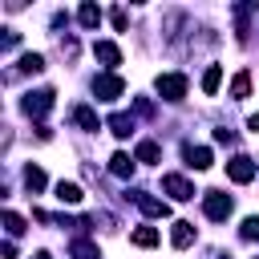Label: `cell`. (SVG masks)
<instances>
[{"mask_svg": "<svg viewBox=\"0 0 259 259\" xmlns=\"http://www.w3.org/2000/svg\"><path fill=\"white\" fill-rule=\"evenodd\" d=\"M109 20H113V28H117V32L125 28V12H121V8H113V12H109Z\"/></svg>", "mask_w": 259, "mask_h": 259, "instance_id": "d4e9b609", "label": "cell"}, {"mask_svg": "<svg viewBox=\"0 0 259 259\" xmlns=\"http://www.w3.org/2000/svg\"><path fill=\"white\" fill-rule=\"evenodd\" d=\"M69 255H73V259H97V243H89V239H73Z\"/></svg>", "mask_w": 259, "mask_h": 259, "instance_id": "2e32d148", "label": "cell"}, {"mask_svg": "<svg viewBox=\"0 0 259 259\" xmlns=\"http://www.w3.org/2000/svg\"><path fill=\"white\" fill-rule=\"evenodd\" d=\"M182 154H186V166L190 170H206L210 166V150L206 146H182Z\"/></svg>", "mask_w": 259, "mask_h": 259, "instance_id": "9c48e42d", "label": "cell"}, {"mask_svg": "<svg viewBox=\"0 0 259 259\" xmlns=\"http://www.w3.org/2000/svg\"><path fill=\"white\" fill-rule=\"evenodd\" d=\"M130 239H134V247H154V243H158V231H154V227H138Z\"/></svg>", "mask_w": 259, "mask_h": 259, "instance_id": "44dd1931", "label": "cell"}, {"mask_svg": "<svg viewBox=\"0 0 259 259\" xmlns=\"http://www.w3.org/2000/svg\"><path fill=\"white\" fill-rule=\"evenodd\" d=\"M20 69H24V73H40V69H45V57H40V53H24V57H20Z\"/></svg>", "mask_w": 259, "mask_h": 259, "instance_id": "7402d4cb", "label": "cell"}, {"mask_svg": "<svg viewBox=\"0 0 259 259\" xmlns=\"http://www.w3.org/2000/svg\"><path fill=\"white\" fill-rule=\"evenodd\" d=\"M77 20H81L85 28H97V24H101V8H97V4H81V12H77Z\"/></svg>", "mask_w": 259, "mask_h": 259, "instance_id": "e0dca14e", "label": "cell"}, {"mask_svg": "<svg viewBox=\"0 0 259 259\" xmlns=\"http://www.w3.org/2000/svg\"><path fill=\"white\" fill-rule=\"evenodd\" d=\"M57 198L69 202V206H77V202H81V186H77V182H57Z\"/></svg>", "mask_w": 259, "mask_h": 259, "instance_id": "9a60e30c", "label": "cell"}, {"mask_svg": "<svg viewBox=\"0 0 259 259\" xmlns=\"http://www.w3.org/2000/svg\"><path fill=\"white\" fill-rule=\"evenodd\" d=\"M93 93H97L101 101H113V97L125 93V81H121L117 73H101V77H93Z\"/></svg>", "mask_w": 259, "mask_h": 259, "instance_id": "6da1fadb", "label": "cell"}, {"mask_svg": "<svg viewBox=\"0 0 259 259\" xmlns=\"http://www.w3.org/2000/svg\"><path fill=\"white\" fill-rule=\"evenodd\" d=\"M247 93H251V73L243 69V73H235V81H231V97H235V101H243Z\"/></svg>", "mask_w": 259, "mask_h": 259, "instance_id": "7c38bea8", "label": "cell"}, {"mask_svg": "<svg viewBox=\"0 0 259 259\" xmlns=\"http://www.w3.org/2000/svg\"><path fill=\"white\" fill-rule=\"evenodd\" d=\"M45 182H49V178H45V170H40V166H24V186H28L32 194H36V190H45Z\"/></svg>", "mask_w": 259, "mask_h": 259, "instance_id": "5bb4252c", "label": "cell"}, {"mask_svg": "<svg viewBox=\"0 0 259 259\" xmlns=\"http://www.w3.org/2000/svg\"><path fill=\"white\" fill-rule=\"evenodd\" d=\"M73 121L85 125V130H101V121H97V113H93L89 105H77V109H73Z\"/></svg>", "mask_w": 259, "mask_h": 259, "instance_id": "4fadbf2b", "label": "cell"}, {"mask_svg": "<svg viewBox=\"0 0 259 259\" xmlns=\"http://www.w3.org/2000/svg\"><path fill=\"white\" fill-rule=\"evenodd\" d=\"M227 178H231V182H239V186H247V182L255 178V162H251L247 154L231 158V162H227Z\"/></svg>", "mask_w": 259, "mask_h": 259, "instance_id": "5b68a950", "label": "cell"}, {"mask_svg": "<svg viewBox=\"0 0 259 259\" xmlns=\"http://www.w3.org/2000/svg\"><path fill=\"white\" fill-rule=\"evenodd\" d=\"M53 97H57L53 89H36V93H28V97H24V113H28V117H45V113L53 109Z\"/></svg>", "mask_w": 259, "mask_h": 259, "instance_id": "277c9868", "label": "cell"}, {"mask_svg": "<svg viewBox=\"0 0 259 259\" xmlns=\"http://www.w3.org/2000/svg\"><path fill=\"white\" fill-rule=\"evenodd\" d=\"M93 57H97L101 65H109V69L121 65V49H117L113 40H97V45H93Z\"/></svg>", "mask_w": 259, "mask_h": 259, "instance_id": "ba28073f", "label": "cell"}, {"mask_svg": "<svg viewBox=\"0 0 259 259\" xmlns=\"http://www.w3.org/2000/svg\"><path fill=\"white\" fill-rule=\"evenodd\" d=\"M202 210H206V219L223 223V219L231 214V198H227L223 190H206V194H202Z\"/></svg>", "mask_w": 259, "mask_h": 259, "instance_id": "7a4b0ae2", "label": "cell"}, {"mask_svg": "<svg viewBox=\"0 0 259 259\" xmlns=\"http://www.w3.org/2000/svg\"><path fill=\"white\" fill-rule=\"evenodd\" d=\"M243 239H259V214H251V219H243V231H239Z\"/></svg>", "mask_w": 259, "mask_h": 259, "instance_id": "cb8c5ba5", "label": "cell"}, {"mask_svg": "<svg viewBox=\"0 0 259 259\" xmlns=\"http://www.w3.org/2000/svg\"><path fill=\"white\" fill-rule=\"evenodd\" d=\"M125 198H134V202H138V206H142V210H146L150 219H166V214H170V206H166L162 198L146 194V190H134V194H125Z\"/></svg>", "mask_w": 259, "mask_h": 259, "instance_id": "8992f818", "label": "cell"}, {"mask_svg": "<svg viewBox=\"0 0 259 259\" xmlns=\"http://www.w3.org/2000/svg\"><path fill=\"white\" fill-rule=\"evenodd\" d=\"M109 130H113L117 138H130V130H134V117H125V113H113V117H109Z\"/></svg>", "mask_w": 259, "mask_h": 259, "instance_id": "d6986e66", "label": "cell"}, {"mask_svg": "<svg viewBox=\"0 0 259 259\" xmlns=\"http://www.w3.org/2000/svg\"><path fill=\"white\" fill-rule=\"evenodd\" d=\"M4 227H8V235H24V219L16 210H4Z\"/></svg>", "mask_w": 259, "mask_h": 259, "instance_id": "603a6c76", "label": "cell"}, {"mask_svg": "<svg viewBox=\"0 0 259 259\" xmlns=\"http://www.w3.org/2000/svg\"><path fill=\"white\" fill-rule=\"evenodd\" d=\"M219 85H223V69L210 65V69L202 73V93H219Z\"/></svg>", "mask_w": 259, "mask_h": 259, "instance_id": "ac0fdd59", "label": "cell"}, {"mask_svg": "<svg viewBox=\"0 0 259 259\" xmlns=\"http://www.w3.org/2000/svg\"><path fill=\"white\" fill-rule=\"evenodd\" d=\"M158 93H162L166 101H182V97H186V77H182V73H162V77H158Z\"/></svg>", "mask_w": 259, "mask_h": 259, "instance_id": "3957f363", "label": "cell"}, {"mask_svg": "<svg viewBox=\"0 0 259 259\" xmlns=\"http://www.w3.org/2000/svg\"><path fill=\"white\" fill-rule=\"evenodd\" d=\"M170 243H174V247H190V243H194V223H182V219H178L174 231H170Z\"/></svg>", "mask_w": 259, "mask_h": 259, "instance_id": "30bf717a", "label": "cell"}, {"mask_svg": "<svg viewBox=\"0 0 259 259\" xmlns=\"http://www.w3.org/2000/svg\"><path fill=\"white\" fill-rule=\"evenodd\" d=\"M247 125H251V130L259 134V113H251V121H247Z\"/></svg>", "mask_w": 259, "mask_h": 259, "instance_id": "484cf974", "label": "cell"}, {"mask_svg": "<svg viewBox=\"0 0 259 259\" xmlns=\"http://www.w3.org/2000/svg\"><path fill=\"white\" fill-rule=\"evenodd\" d=\"M134 162H158V142H138Z\"/></svg>", "mask_w": 259, "mask_h": 259, "instance_id": "ffe728a7", "label": "cell"}, {"mask_svg": "<svg viewBox=\"0 0 259 259\" xmlns=\"http://www.w3.org/2000/svg\"><path fill=\"white\" fill-rule=\"evenodd\" d=\"M162 190L170 194V198H178V202H186V198H194V186L182 178V174H166L162 178Z\"/></svg>", "mask_w": 259, "mask_h": 259, "instance_id": "52a82bcc", "label": "cell"}, {"mask_svg": "<svg viewBox=\"0 0 259 259\" xmlns=\"http://www.w3.org/2000/svg\"><path fill=\"white\" fill-rule=\"evenodd\" d=\"M109 170H113V174H117V178H130V174H134V158H130V154H121V150H117V154H113V158H109Z\"/></svg>", "mask_w": 259, "mask_h": 259, "instance_id": "8fae6325", "label": "cell"}, {"mask_svg": "<svg viewBox=\"0 0 259 259\" xmlns=\"http://www.w3.org/2000/svg\"><path fill=\"white\" fill-rule=\"evenodd\" d=\"M32 259H53V255H49V251H36V255H32Z\"/></svg>", "mask_w": 259, "mask_h": 259, "instance_id": "4316f807", "label": "cell"}]
</instances>
